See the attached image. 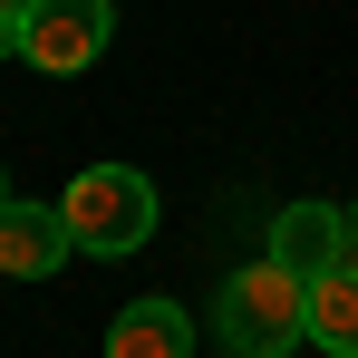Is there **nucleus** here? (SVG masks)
Wrapping results in <instances>:
<instances>
[{
    "instance_id": "f257e3e1",
    "label": "nucleus",
    "mask_w": 358,
    "mask_h": 358,
    "mask_svg": "<svg viewBox=\"0 0 358 358\" xmlns=\"http://www.w3.org/2000/svg\"><path fill=\"white\" fill-rule=\"evenodd\" d=\"M213 320H223V349L233 358H291L300 339H310V281H300L291 262H242L233 281H223V300H213Z\"/></svg>"
},
{
    "instance_id": "f03ea898",
    "label": "nucleus",
    "mask_w": 358,
    "mask_h": 358,
    "mask_svg": "<svg viewBox=\"0 0 358 358\" xmlns=\"http://www.w3.org/2000/svg\"><path fill=\"white\" fill-rule=\"evenodd\" d=\"M59 213H68V233H78V252L126 262V252L155 242V184L136 175V165H87V175L59 194Z\"/></svg>"
},
{
    "instance_id": "7ed1b4c3",
    "label": "nucleus",
    "mask_w": 358,
    "mask_h": 358,
    "mask_svg": "<svg viewBox=\"0 0 358 358\" xmlns=\"http://www.w3.org/2000/svg\"><path fill=\"white\" fill-rule=\"evenodd\" d=\"M117 39V0H29V49L20 59L49 68V78H78V68L107 59Z\"/></svg>"
},
{
    "instance_id": "20e7f679",
    "label": "nucleus",
    "mask_w": 358,
    "mask_h": 358,
    "mask_svg": "<svg viewBox=\"0 0 358 358\" xmlns=\"http://www.w3.org/2000/svg\"><path fill=\"white\" fill-rule=\"evenodd\" d=\"M78 262V233H68L59 203H0V271L10 281H49V271H68Z\"/></svg>"
},
{
    "instance_id": "39448f33",
    "label": "nucleus",
    "mask_w": 358,
    "mask_h": 358,
    "mask_svg": "<svg viewBox=\"0 0 358 358\" xmlns=\"http://www.w3.org/2000/svg\"><path fill=\"white\" fill-rule=\"evenodd\" d=\"M271 262H291L300 281H320L329 262H349V213L339 203H281L271 213Z\"/></svg>"
},
{
    "instance_id": "423d86ee",
    "label": "nucleus",
    "mask_w": 358,
    "mask_h": 358,
    "mask_svg": "<svg viewBox=\"0 0 358 358\" xmlns=\"http://www.w3.org/2000/svg\"><path fill=\"white\" fill-rule=\"evenodd\" d=\"M107 358H194V320L175 300H126L107 329Z\"/></svg>"
},
{
    "instance_id": "0eeeda50",
    "label": "nucleus",
    "mask_w": 358,
    "mask_h": 358,
    "mask_svg": "<svg viewBox=\"0 0 358 358\" xmlns=\"http://www.w3.org/2000/svg\"><path fill=\"white\" fill-rule=\"evenodd\" d=\"M310 339L329 358H358V262H329L310 281Z\"/></svg>"
},
{
    "instance_id": "6e6552de",
    "label": "nucleus",
    "mask_w": 358,
    "mask_h": 358,
    "mask_svg": "<svg viewBox=\"0 0 358 358\" xmlns=\"http://www.w3.org/2000/svg\"><path fill=\"white\" fill-rule=\"evenodd\" d=\"M29 49V0H0V59Z\"/></svg>"
},
{
    "instance_id": "1a4fd4ad",
    "label": "nucleus",
    "mask_w": 358,
    "mask_h": 358,
    "mask_svg": "<svg viewBox=\"0 0 358 358\" xmlns=\"http://www.w3.org/2000/svg\"><path fill=\"white\" fill-rule=\"evenodd\" d=\"M339 213H349V262H358V203H339Z\"/></svg>"
},
{
    "instance_id": "9d476101",
    "label": "nucleus",
    "mask_w": 358,
    "mask_h": 358,
    "mask_svg": "<svg viewBox=\"0 0 358 358\" xmlns=\"http://www.w3.org/2000/svg\"><path fill=\"white\" fill-rule=\"evenodd\" d=\"M0 203H10V175H0Z\"/></svg>"
}]
</instances>
